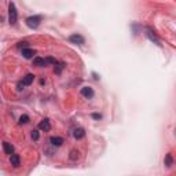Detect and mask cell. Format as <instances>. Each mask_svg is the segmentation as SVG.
<instances>
[{
  "instance_id": "cell-1",
  "label": "cell",
  "mask_w": 176,
  "mask_h": 176,
  "mask_svg": "<svg viewBox=\"0 0 176 176\" xmlns=\"http://www.w3.org/2000/svg\"><path fill=\"white\" fill-rule=\"evenodd\" d=\"M17 19H18V12H17V8H15L14 3L8 4V21L11 25L17 24Z\"/></svg>"
},
{
  "instance_id": "cell-2",
  "label": "cell",
  "mask_w": 176,
  "mask_h": 176,
  "mask_svg": "<svg viewBox=\"0 0 176 176\" xmlns=\"http://www.w3.org/2000/svg\"><path fill=\"white\" fill-rule=\"evenodd\" d=\"M42 22V17L40 15H32V17H28L26 18V25L32 29H37Z\"/></svg>"
},
{
  "instance_id": "cell-3",
  "label": "cell",
  "mask_w": 176,
  "mask_h": 176,
  "mask_svg": "<svg viewBox=\"0 0 176 176\" xmlns=\"http://www.w3.org/2000/svg\"><path fill=\"white\" fill-rule=\"evenodd\" d=\"M69 42L73 43V44H78V45H83L84 44V37L81 36V35H78V33H73L72 36L69 37Z\"/></svg>"
},
{
  "instance_id": "cell-4",
  "label": "cell",
  "mask_w": 176,
  "mask_h": 176,
  "mask_svg": "<svg viewBox=\"0 0 176 176\" xmlns=\"http://www.w3.org/2000/svg\"><path fill=\"white\" fill-rule=\"evenodd\" d=\"M81 95L87 99H91V98H94V90L91 87H83L81 88Z\"/></svg>"
},
{
  "instance_id": "cell-5",
  "label": "cell",
  "mask_w": 176,
  "mask_h": 176,
  "mask_svg": "<svg viewBox=\"0 0 176 176\" xmlns=\"http://www.w3.org/2000/svg\"><path fill=\"white\" fill-rule=\"evenodd\" d=\"M39 129H42V131H44V132H48V131H50V129H51L50 120H48V118L42 120V121H40V124H39Z\"/></svg>"
},
{
  "instance_id": "cell-6",
  "label": "cell",
  "mask_w": 176,
  "mask_h": 176,
  "mask_svg": "<svg viewBox=\"0 0 176 176\" xmlns=\"http://www.w3.org/2000/svg\"><path fill=\"white\" fill-rule=\"evenodd\" d=\"M10 162H11V165L14 168H18L21 165V158H19L18 154H11L10 155Z\"/></svg>"
},
{
  "instance_id": "cell-7",
  "label": "cell",
  "mask_w": 176,
  "mask_h": 176,
  "mask_svg": "<svg viewBox=\"0 0 176 176\" xmlns=\"http://www.w3.org/2000/svg\"><path fill=\"white\" fill-rule=\"evenodd\" d=\"M50 143L52 144V146H55V147H59V146H62L63 139H62V138H59V136H52V138H50Z\"/></svg>"
},
{
  "instance_id": "cell-8",
  "label": "cell",
  "mask_w": 176,
  "mask_h": 176,
  "mask_svg": "<svg viewBox=\"0 0 176 176\" xmlns=\"http://www.w3.org/2000/svg\"><path fill=\"white\" fill-rule=\"evenodd\" d=\"M33 65L37 66V68H44V66H47V62H45L44 58H40V57H36L35 59H33Z\"/></svg>"
},
{
  "instance_id": "cell-9",
  "label": "cell",
  "mask_w": 176,
  "mask_h": 176,
  "mask_svg": "<svg viewBox=\"0 0 176 176\" xmlns=\"http://www.w3.org/2000/svg\"><path fill=\"white\" fill-rule=\"evenodd\" d=\"M73 136H75L76 139H83V138L85 136V131H84L83 128H76L75 131H73Z\"/></svg>"
},
{
  "instance_id": "cell-10",
  "label": "cell",
  "mask_w": 176,
  "mask_h": 176,
  "mask_svg": "<svg viewBox=\"0 0 176 176\" xmlns=\"http://www.w3.org/2000/svg\"><path fill=\"white\" fill-rule=\"evenodd\" d=\"M3 150H4V153L8 154V155L14 154V147H12L8 142H3Z\"/></svg>"
},
{
  "instance_id": "cell-11",
  "label": "cell",
  "mask_w": 176,
  "mask_h": 176,
  "mask_svg": "<svg viewBox=\"0 0 176 176\" xmlns=\"http://www.w3.org/2000/svg\"><path fill=\"white\" fill-rule=\"evenodd\" d=\"M33 80H35V76L29 73V75H26L22 78V84H24V85H30V84L33 83Z\"/></svg>"
},
{
  "instance_id": "cell-12",
  "label": "cell",
  "mask_w": 176,
  "mask_h": 176,
  "mask_svg": "<svg viewBox=\"0 0 176 176\" xmlns=\"http://www.w3.org/2000/svg\"><path fill=\"white\" fill-rule=\"evenodd\" d=\"M22 55H24V58H26V59H30V58L35 55V51L30 50V48H25V50H22Z\"/></svg>"
},
{
  "instance_id": "cell-13",
  "label": "cell",
  "mask_w": 176,
  "mask_h": 176,
  "mask_svg": "<svg viewBox=\"0 0 176 176\" xmlns=\"http://www.w3.org/2000/svg\"><path fill=\"white\" fill-rule=\"evenodd\" d=\"M164 162H165V165H167L168 168L172 167V164H173V158H172V154H171V153H168V154L165 155Z\"/></svg>"
},
{
  "instance_id": "cell-14",
  "label": "cell",
  "mask_w": 176,
  "mask_h": 176,
  "mask_svg": "<svg viewBox=\"0 0 176 176\" xmlns=\"http://www.w3.org/2000/svg\"><path fill=\"white\" fill-rule=\"evenodd\" d=\"M65 63L63 62H57V65H55V73L57 75H61V72H62V69L65 68Z\"/></svg>"
},
{
  "instance_id": "cell-15",
  "label": "cell",
  "mask_w": 176,
  "mask_h": 176,
  "mask_svg": "<svg viewBox=\"0 0 176 176\" xmlns=\"http://www.w3.org/2000/svg\"><path fill=\"white\" fill-rule=\"evenodd\" d=\"M69 158H70V160H73V161H75V160H77V158H78V151L72 150V151H70V155H69Z\"/></svg>"
},
{
  "instance_id": "cell-16",
  "label": "cell",
  "mask_w": 176,
  "mask_h": 176,
  "mask_svg": "<svg viewBox=\"0 0 176 176\" xmlns=\"http://www.w3.org/2000/svg\"><path fill=\"white\" fill-rule=\"evenodd\" d=\"M29 121V116H26V114H24V116L19 117V124H26V122Z\"/></svg>"
},
{
  "instance_id": "cell-17",
  "label": "cell",
  "mask_w": 176,
  "mask_h": 176,
  "mask_svg": "<svg viewBox=\"0 0 176 176\" xmlns=\"http://www.w3.org/2000/svg\"><path fill=\"white\" fill-rule=\"evenodd\" d=\"M28 45H29V43H28V42H19L18 44H17V47L21 48V50H25V48H28Z\"/></svg>"
},
{
  "instance_id": "cell-18",
  "label": "cell",
  "mask_w": 176,
  "mask_h": 176,
  "mask_svg": "<svg viewBox=\"0 0 176 176\" xmlns=\"http://www.w3.org/2000/svg\"><path fill=\"white\" fill-rule=\"evenodd\" d=\"M39 138H40L39 131H37V129H33V131H32V139L33 140H39Z\"/></svg>"
},
{
  "instance_id": "cell-19",
  "label": "cell",
  "mask_w": 176,
  "mask_h": 176,
  "mask_svg": "<svg viewBox=\"0 0 176 176\" xmlns=\"http://www.w3.org/2000/svg\"><path fill=\"white\" fill-rule=\"evenodd\" d=\"M92 117H94V118H96V120H98V118H101L102 116H101V114H98V113H94V114H92Z\"/></svg>"
},
{
  "instance_id": "cell-20",
  "label": "cell",
  "mask_w": 176,
  "mask_h": 176,
  "mask_svg": "<svg viewBox=\"0 0 176 176\" xmlns=\"http://www.w3.org/2000/svg\"><path fill=\"white\" fill-rule=\"evenodd\" d=\"M24 87H25V85L22 84V81H21V83H18V90H19V91H21L22 88H24Z\"/></svg>"
}]
</instances>
